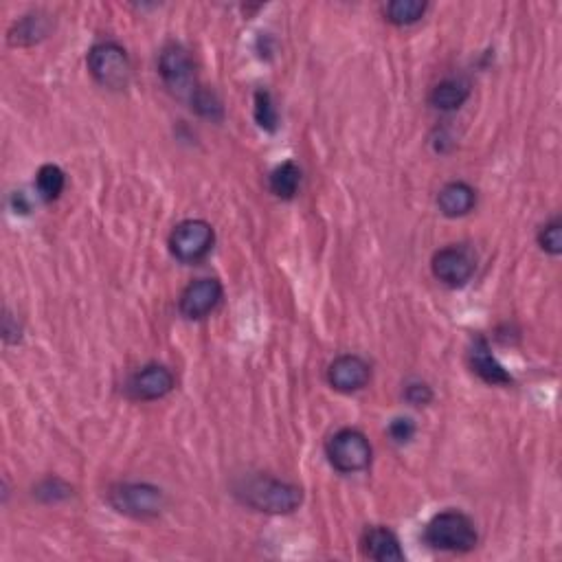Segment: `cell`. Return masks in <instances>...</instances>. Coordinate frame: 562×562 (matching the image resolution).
I'll return each mask as SVG.
<instances>
[{"label": "cell", "instance_id": "obj_15", "mask_svg": "<svg viewBox=\"0 0 562 562\" xmlns=\"http://www.w3.org/2000/svg\"><path fill=\"white\" fill-rule=\"evenodd\" d=\"M470 97V84L459 77H451L437 84L431 91V106L440 112H453L462 108Z\"/></svg>", "mask_w": 562, "mask_h": 562}, {"label": "cell", "instance_id": "obj_1", "mask_svg": "<svg viewBox=\"0 0 562 562\" xmlns=\"http://www.w3.org/2000/svg\"><path fill=\"white\" fill-rule=\"evenodd\" d=\"M235 497L255 512L292 514L303 503V490L271 475H251L235 486Z\"/></svg>", "mask_w": 562, "mask_h": 562}, {"label": "cell", "instance_id": "obj_23", "mask_svg": "<svg viewBox=\"0 0 562 562\" xmlns=\"http://www.w3.org/2000/svg\"><path fill=\"white\" fill-rule=\"evenodd\" d=\"M36 494L44 501H60L71 497V486H66L62 479H44L36 488Z\"/></svg>", "mask_w": 562, "mask_h": 562}, {"label": "cell", "instance_id": "obj_18", "mask_svg": "<svg viewBox=\"0 0 562 562\" xmlns=\"http://www.w3.org/2000/svg\"><path fill=\"white\" fill-rule=\"evenodd\" d=\"M426 9H429V5L420 3V0H393L385 7V16L393 25L409 27L422 20Z\"/></svg>", "mask_w": 562, "mask_h": 562}, {"label": "cell", "instance_id": "obj_5", "mask_svg": "<svg viewBox=\"0 0 562 562\" xmlns=\"http://www.w3.org/2000/svg\"><path fill=\"white\" fill-rule=\"evenodd\" d=\"M108 503L132 519H154L165 510V492L152 483H117L108 492Z\"/></svg>", "mask_w": 562, "mask_h": 562}, {"label": "cell", "instance_id": "obj_14", "mask_svg": "<svg viewBox=\"0 0 562 562\" xmlns=\"http://www.w3.org/2000/svg\"><path fill=\"white\" fill-rule=\"evenodd\" d=\"M477 205V191L464 181L446 183L437 194V207L446 218H464Z\"/></svg>", "mask_w": 562, "mask_h": 562}, {"label": "cell", "instance_id": "obj_11", "mask_svg": "<svg viewBox=\"0 0 562 562\" xmlns=\"http://www.w3.org/2000/svg\"><path fill=\"white\" fill-rule=\"evenodd\" d=\"M369 380H372V367L358 354H343L328 367L330 387L341 393L361 391L369 385Z\"/></svg>", "mask_w": 562, "mask_h": 562}, {"label": "cell", "instance_id": "obj_10", "mask_svg": "<svg viewBox=\"0 0 562 562\" xmlns=\"http://www.w3.org/2000/svg\"><path fill=\"white\" fill-rule=\"evenodd\" d=\"M176 385L174 374L165 365L152 363L141 367L139 372H134L128 380V393L130 398L141 400V402H152L161 400L167 393H172Z\"/></svg>", "mask_w": 562, "mask_h": 562}, {"label": "cell", "instance_id": "obj_9", "mask_svg": "<svg viewBox=\"0 0 562 562\" xmlns=\"http://www.w3.org/2000/svg\"><path fill=\"white\" fill-rule=\"evenodd\" d=\"M222 295H224V288L218 279L213 277L196 279L183 290L181 299H178V310H181L185 319L200 321L209 317V314L220 306Z\"/></svg>", "mask_w": 562, "mask_h": 562}, {"label": "cell", "instance_id": "obj_19", "mask_svg": "<svg viewBox=\"0 0 562 562\" xmlns=\"http://www.w3.org/2000/svg\"><path fill=\"white\" fill-rule=\"evenodd\" d=\"M64 187H66V174L62 172V167L53 163L40 167L36 174V189L40 198H44L47 202L58 200L62 196Z\"/></svg>", "mask_w": 562, "mask_h": 562}, {"label": "cell", "instance_id": "obj_8", "mask_svg": "<svg viewBox=\"0 0 562 562\" xmlns=\"http://www.w3.org/2000/svg\"><path fill=\"white\" fill-rule=\"evenodd\" d=\"M475 255L462 244L446 246L440 249L431 260V271L437 281H442L448 288H462L475 275Z\"/></svg>", "mask_w": 562, "mask_h": 562}, {"label": "cell", "instance_id": "obj_12", "mask_svg": "<svg viewBox=\"0 0 562 562\" xmlns=\"http://www.w3.org/2000/svg\"><path fill=\"white\" fill-rule=\"evenodd\" d=\"M468 361H470L472 372H475L483 382H488V385H494V387L512 385L510 372L497 361V356L492 354V347L486 336H477V339L472 341L470 350H468Z\"/></svg>", "mask_w": 562, "mask_h": 562}, {"label": "cell", "instance_id": "obj_6", "mask_svg": "<svg viewBox=\"0 0 562 562\" xmlns=\"http://www.w3.org/2000/svg\"><path fill=\"white\" fill-rule=\"evenodd\" d=\"M159 75L163 84L167 86L174 97L178 99H189L198 93V80H196V69L191 62V55L187 53L181 44H167L159 55Z\"/></svg>", "mask_w": 562, "mask_h": 562}, {"label": "cell", "instance_id": "obj_25", "mask_svg": "<svg viewBox=\"0 0 562 562\" xmlns=\"http://www.w3.org/2000/svg\"><path fill=\"white\" fill-rule=\"evenodd\" d=\"M404 400L413 407H426L433 400V391L426 382H409L407 389H404Z\"/></svg>", "mask_w": 562, "mask_h": 562}, {"label": "cell", "instance_id": "obj_2", "mask_svg": "<svg viewBox=\"0 0 562 562\" xmlns=\"http://www.w3.org/2000/svg\"><path fill=\"white\" fill-rule=\"evenodd\" d=\"M424 543L437 552L468 554L479 543L475 521L459 510H444L435 514L424 527Z\"/></svg>", "mask_w": 562, "mask_h": 562}, {"label": "cell", "instance_id": "obj_17", "mask_svg": "<svg viewBox=\"0 0 562 562\" xmlns=\"http://www.w3.org/2000/svg\"><path fill=\"white\" fill-rule=\"evenodd\" d=\"M268 187L281 200H292L301 187V167L295 161H284L268 176Z\"/></svg>", "mask_w": 562, "mask_h": 562}, {"label": "cell", "instance_id": "obj_3", "mask_svg": "<svg viewBox=\"0 0 562 562\" xmlns=\"http://www.w3.org/2000/svg\"><path fill=\"white\" fill-rule=\"evenodd\" d=\"M325 455H328V462L334 470L343 472V475H356V472H363L372 464L374 448L363 431L341 429L325 444Z\"/></svg>", "mask_w": 562, "mask_h": 562}, {"label": "cell", "instance_id": "obj_7", "mask_svg": "<svg viewBox=\"0 0 562 562\" xmlns=\"http://www.w3.org/2000/svg\"><path fill=\"white\" fill-rule=\"evenodd\" d=\"M216 244V231L207 220H183L170 235V251L178 262L198 264Z\"/></svg>", "mask_w": 562, "mask_h": 562}, {"label": "cell", "instance_id": "obj_20", "mask_svg": "<svg viewBox=\"0 0 562 562\" xmlns=\"http://www.w3.org/2000/svg\"><path fill=\"white\" fill-rule=\"evenodd\" d=\"M253 115L257 126L266 132H275L277 130V123H279V112L277 106L273 101V95L268 91H257L255 93V108H253Z\"/></svg>", "mask_w": 562, "mask_h": 562}, {"label": "cell", "instance_id": "obj_22", "mask_svg": "<svg viewBox=\"0 0 562 562\" xmlns=\"http://www.w3.org/2000/svg\"><path fill=\"white\" fill-rule=\"evenodd\" d=\"M538 246L549 255L558 257L562 253V224L560 220L547 222L545 227L538 231Z\"/></svg>", "mask_w": 562, "mask_h": 562}, {"label": "cell", "instance_id": "obj_16", "mask_svg": "<svg viewBox=\"0 0 562 562\" xmlns=\"http://www.w3.org/2000/svg\"><path fill=\"white\" fill-rule=\"evenodd\" d=\"M49 29H51V20L47 16L42 14L25 16L9 29V44H14V47H29V44H36L47 38Z\"/></svg>", "mask_w": 562, "mask_h": 562}, {"label": "cell", "instance_id": "obj_24", "mask_svg": "<svg viewBox=\"0 0 562 562\" xmlns=\"http://www.w3.org/2000/svg\"><path fill=\"white\" fill-rule=\"evenodd\" d=\"M415 431H418V426L411 418H396L389 424V437L396 444H407L413 440Z\"/></svg>", "mask_w": 562, "mask_h": 562}, {"label": "cell", "instance_id": "obj_4", "mask_svg": "<svg viewBox=\"0 0 562 562\" xmlns=\"http://www.w3.org/2000/svg\"><path fill=\"white\" fill-rule=\"evenodd\" d=\"M88 71L95 82L110 91H121L130 84L132 62L128 51L117 42H99L88 51Z\"/></svg>", "mask_w": 562, "mask_h": 562}, {"label": "cell", "instance_id": "obj_21", "mask_svg": "<svg viewBox=\"0 0 562 562\" xmlns=\"http://www.w3.org/2000/svg\"><path fill=\"white\" fill-rule=\"evenodd\" d=\"M191 108H194L198 115L202 117H207V119H222V104H220V99L213 95L211 91H207V88H198V93L191 97Z\"/></svg>", "mask_w": 562, "mask_h": 562}, {"label": "cell", "instance_id": "obj_13", "mask_svg": "<svg viewBox=\"0 0 562 562\" xmlns=\"http://www.w3.org/2000/svg\"><path fill=\"white\" fill-rule=\"evenodd\" d=\"M363 554L378 562H402L404 549L400 545V538L396 532L389 530L385 525L367 527L363 534Z\"/></svg>", "mask_w": 562, "mask_h": 562}]
</instances>
